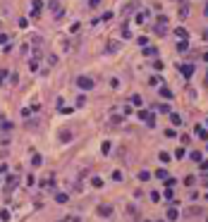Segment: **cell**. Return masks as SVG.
Returning a JSON list of instances; mask_svg holds the SVG:
<instances>
[{"label":"cell","mask_w":208,"mask_h":222,"mask_svg":"<svg viewBox=\"0 0 208 222\" xmlns=\"http://www.w3.org/2000/svg\"><path fill=\"white\" fill-rule=\"evenodd\" d=\"M100 151H103V155H108V153H110V141H103V146H100Z\"/></svg>","instance_id":"obj_12"},{"label":"cell","mask_w":208,"mask_h":222,"mask_svg":"<svg viewBox=\"0 0 208 222\" xmlns=\"http://www.w3.org/2000/svg\"><path fill=\"white\" fill-rule=\"evenodd\" d=\"M160 81H163V77H151V81H148V84H151V86H158Z\"/></svg>","instance_id":"obj_14"},{"label":"cell","mask_w":208,"mask_h":222,"mask_svg":"<svg viewBox=\"0 0 208 222\" xmlns=\"http://www.w3.org/2000/svg\"><path fill=\"white\" fill-rule=\"evenodd\" d=\"M170 122H172L175 127H177V124H182V117L177 115V112H175V115H170Z\"/></svg>","instance_id":"obj_8"},{"label":"cell","mask_w":208,"mask_h":222,"mask_svg":"<svg viewBox=\"0 0 208 222\" xmlns=\"http://www.w3.org/2000/svg\"><path fill=\"white\" fill-rule=\"evenodd\" d=\"M129 217H139V210H136V208H132V205H129Z\"/></svg>","instance_id":"obj_20"},{"label":"cell","mask_w":208,"mask_h":222,"mask_svg":"<svg viewBox=\"0 0 208 222\" xmlns=\"http://www.w3.org/2000/svg\"><path fill=\"white\" fill-rule=\"evenodd\" d=\"M206 201H208V194H206Z\"/></svg>","instance_id":"obj_24"},{"label":"cell","mask_w":208,"mask_h":222,"mask_svg":"<svg viewBox=\"0 0 208 222\" xmlns=\"http://www.w3.org/2000/svg\"><path fill=\"white\" fill-rule=\"evenodd\" d=\"M165 217H168V220H175V217H177V210H175V208H170V210L165 213Z\"/></svg>","instance_id":"obj_11"},{"label":"cell","mask_w":208,"mask_h":222,"mask_svg":"<svg viewBox=\"0 0 208 222\" xmlns=\"http://www.w3.org/2000/svg\"><path fill=\"white\" fill-rule=\"evenodd\" d=\"M182 72H184V77H191V74H194V65H184Z\"/></svg>","instance_id":"obj_7"},{"label":"cell","mask_w":208,"mask_h":222,"mask_svg":"<svg viewBox=\"0 0 208 222\" xmlns=\"http://www.w3.org/2000/svg\"><path fill=\"white\" fill-rule=\"evenodd\" d=\"M112 179H115V182H122L125 177H122V172H120V170H115V172H112Z\"/></svg>","instance_id":"obj_16"},{"label":"cell","mask_w":208,"mask_h":222,"mask_svg":"<svg viewBox=\"0 0 208 222\" xmlns=\"http://www.w3.org/2000/svg\"><path fill=\"white\" fill-rule=\"evenodd\" d=\"M206 127H208V119H206Z\"/></svg>","instance_id":"obj_25"},{"label":"cell","mask_w":208,"mask_h":222,"mask_svg":"<svg viewBox=\"0 0 208 222\" xmlns=\"http://www.w3.org/2000/svg\"><path fill=\"white\" fill-rule=\"evenodd\" d=\"M41 10H43V2H41V0H34V10H31V15H34V17H38V15H41Z\"/></svg>","instance_id":"obj_3"},{"label":"cell","mask_w":208,"mask_h":222,"mask_svg":"<svg viewBox=\"0 0 208 222\" xmlns=\"http://www.w3.org/2000/svg\"><path fill=\"white\" fill-rule=\"evenodd\" d=\"M151 201H153V203H158V201H160V194H158V191H153V194H151Z\"/></svg>","instance_id":"obj_21"},{"label":"cell","mask_w":208,"mask_h":222,"mask_svg":"<svg viewBox=\"0 0 208 222\" xmlns=\"http://www.w3.org/2000/svg\"><path fill=\"white\" fill-rule=\"evenodd\" d=\"M148 179H151V172H148V170H141V172H139V182H148Z\"/></svg>","instance_id":"obj_5"},{"label":"cell","mask_w":208,"mask_h":222,"mask_svg":"<svg viewBox=\"0 0 208 222\" xmlns=\"http://www.w3.org/2000/svg\"><path fill=\"white\" fill-rule=\"evenodd\" d=\"M158 158H160V162H170L172 155H170V153H165V151H160V153H158Z\"/></svg>","instance_id":"obj_6"},{"label":"cell","mask_w":208,"mask_h":222,"mask_svg":"<svg viewBox=\"0 0 208 222\" xmlns=\"http://www.w3.org/2000/svg\"><path fill=\"white\" fill-rule=\"evenodd\" d=\"M41 162H43V158H41V155H34V160H31V165H34V167H38Z\"/></svg>","instance_id":"obj_15"},{"label":"cell","mask_w":208,"mask_h":222,"mask_svg":"<svg viewBox=\"0 0 208 222\" xmlns=\"http://www.w3.org/2000/svg\"><path fill=\"white\" fill-rule=\"evenodd\" d=\"M160 96H163V98H172V91L168 89V86H163V89H160Z\"/></svg>","instance_id":"obj_9"},{"label":"cell","mask_w":208,"mask_h":222,"mask_svg":"<svg viewBox=\"0 0 208 222\" xmlns=\"http://www.w3.org/2000/svg\"><path fill=\"white\" fill-rule=\"evenodd\" d=\"M196 134H199V139H208V132L201 129V127H196Z\"/></svg>","instance_id":"obj_13"},{"label":"cell","mask_w":208,"mask_h":222,"mask_svg":"<svg viewBox=\"0 0 208 222\" xmlns=\"http://www.w3.org/2000/svg\"><path fill=\"white\" fill-rule=\"evenodd\" d=\"M77 86L82 91H91L96 84H93V79H89V77H77Z\"/></svg>","instance_id":"obj_1"},{"label":"cell","mask_w":208,"mask_h":222,"mask_svg":"<svg viewBox=\"0 0 208 222\" xmlns=\"http://www.w3.org/2000/svg\"><path fill=\"white\" fill-rule=\"evenodd\" d=\"M155 177H158V179H165V177H168V172H165V170H155Z\"/></svg>","instance_id":"obj_18"},{"label":"cell","mask_w":208,"mask_h":222,"mask_svg":"<svg viewBox=\"0 0 208 222\" xmlns=\"http://www.w3.org/2000/svg\"><path fill=\"white\" fill-rule=\"evenodd\" d=\"M191 160H196V162H201V153H199V151H194V153H191Z\"/></svg>","instance_id":"obj_22"},{"label":"cell","mask_w":208,"mask_h":222,"mask_svg":"<svg viewBox=\"0 0 208 222\" xmlns=\"http://www.w3.org/2000/svg\"><path fill=\"white\" fill-rule=\"evenodd\" d=\"M60 141H62V143L72 141V132H70V129H62V132H60Z\"/></svg>","instance_id":"obj_4"},{"label":"cell","mask_w":208,"mask_h":222,"mask_svg":"<svg viewBox=\"0 0 208 222\" xmlns=\"http://www.w3.org/2000/svg\"><path fill=\"white\" fill-rule=\"evenodd\" d=\"M132 103H134V105H141L144 100H141V96H132Z\"/></svg>","instance_id":"obj_19"},{"label":"cell","mask_w":208,"mask_h":222,"mask_svg":"<svg viewBox=\"0 0 208 222\" xmlns=\"http://www.w3.org/2000/svg\"><path fill=\"white\" fill-rule=\"evenodd\" d=\"M196 215H201V208H189V217H196Z\"/></svg>","instance_id":"obj_17"},{"label":"cell","mask_w":208,"mask_h":222,"mask_svg":"<svg viewBox=\"0 0 208 222\" xmlns=\"http://www.w3.org/2000/svg\"><path fill=\"white\" fill-rule=\"evenodd\" d=\"M96 213H98L100 217H112V215H115V210H112L110 205H98V208H96Z\"/></svg>","instance_id":"obj_2"},{"label":"cell","mask_w":208,"mask_h":222,"mask_svg":"<svg viewBox=\"0 0 208 222\" xmlns=\"http://www.w3.org/2000/svg\"><path fill=\"white\" fill-rule=\"evenodd\" d=\"M55 201L57 203H67V194H55Z\"/></svg>","instance_id":"obj_10"},{"label":"cell","mask_w":208,"mask_h":222,"mask_svg":"<svg viewBox=\"0 0 208 222\" xmlns=\"http://www.w3.org/2000/svg\"><path fill=\"white\" fill-rule=\"evenodd\" d=\"M98 2H100V0H89V5H91V7H96Z\"/></svg>","instance_id":"obj_23"}]
</instances>
